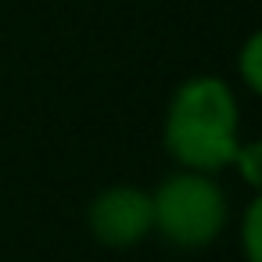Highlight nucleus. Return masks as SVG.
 Instances as JSON below:
<instances>
[{
  "label": "nucleus",
  "mask_w": 262,
  "mask_h": 262,
  "mask_svg": "<svg viewBox=\"0 0 262 262\" xmlns=\"http://www.w3.org/2000/svg\"><path fill=\"white\" fill-rule=\"evenodd\" d=\"M241 140V97L230 79L198 72L169 94L162 115V147L176 169L219 176L230 169Z\"/></svg>",
  "instance_id": "1"
},
{
  "label": "nucleus",
  "mask_w": 262,
  "mask_h": 262,
  "mask_svg": "<svg viewBox=\"0 0 262 262\" xmlns=\"http://www.w3.org/2000/svg\"><path fill=\"white\" fill-rule=\"evenodd\" d=\"M155 237L180 251L212 248L230 226V198L212 172L172 169L151 190Z\"/></svg>",
  "instance_id": "2"
},
{
  "label": "nucleus",
  "mask_w": 262,
  "mask_h": 262,
  "mask_svg": "<svg viewBox=\"0 0 262 262\" xmlns=\"http://www.w3.org/2000/svg\"><path fill=\"white\" fill-rule=\"evenodd\" d=\"M86 233L108 251H129L155 237L151 190L137 183H108L86 201Z\"/></svg>",
  "instance_id": "3"
},
{
  "label": "nucleus",
  "mask_w": 262,
  "mask_h": 262,
  "mask_svg": "<svg viewBox=\"0 0 262 262\" xmlns=\"http://www.w3.org/2000/svg\"><path fill=\"white\" fill-rule=\"evenodd\" d=\"M237 248L244 262H262V198L251 194L237 215Z\"/></svg>",
  "instance_id": "4"
},
{
  "label": "nucleus",
  "mask_w": 262,
  "mask_h": 262,
  "mask_svg": "<svg viewBox=\"0 0 262 262\" xmlns=\"http://www.w3.org/2000/svg\"><path fill=\"white\" fill-rule=\"evenodd\" d=\"M233 76L248 94H262V33H248L233 58Z\"/></svg>",
  "instance_id": "5"
},
{
  "label": "nucleus",
  "mask_w": 262,
  "mask_h": 262,
  "mask_svg": "<svg viewBox=\"0 0 262 262\" xmlns=\"http://www.w3.org/2000/svg\"><path fill=\"white\" fill-rule=\"evenodd\" d=\"M230 169L237 172V180L251 194H258L262 190V140H255V137L241 140L237 151H233V158H230Z\"/></svg>",
  "instance_id": "6"
}]
</instances>
